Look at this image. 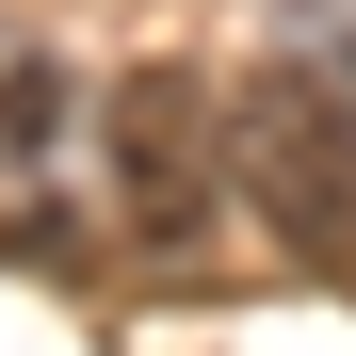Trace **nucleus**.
Masks as SVG:
<instances>
[{
	"label": "nucleus",
	"mask_w": 356,
	"mask_h": 356,
	"mask_svg": "<svg viewBox=\"0 0 356 356\" xmlns=\"http://www.w3.org/2000/svg\"><path fill=\"white\" fill-rule=\"evenodd\" d=\"M227 178H243V211L291 259H356V97L308 49L243 65V97H227Z\"/></svg>",
	"instance_id": "obj_1"
},
{
	"label": "nucleus",
	"mask_w": 356,
	"mask_h": 356,
	"mask_svg": "<svg viewBox=\"0 0 356 356\" xmlns=\"http://www.w3.org/2000/svg\"><path fill=\"white\" fill-rule=\"evenodd\" d=\"M97 146H113V211H130L162 259H195L211 211H227V97L195 65H130L113 113H97Z\"/></svg>",
	"instance_id": "obj_2"
},
{
	"label": "nucleus",
	"mask_w": 356,
	"mask_h": 356,
	"mask_svg": "<svg viewBox=\"0 0 356 356\" xmlns=\"http://www.w3.org/2000/svg\"><path fill=\"white\" fill-rule=\"evenodd\" d=\"M65 146H81V65L65 49H0V211H33Z\"/></svg>",
	"instance_id": "obj_3"
},
{
	"label": "nucleus",
	"mask_w": 356,
	"mask_h": 356,
	"mask_svg": "<svg viewBox=\"0 0 356 356\" xmlns=\"http://www.w3.org/2000/svg\"><path fill=\"white\" fill-rule=\"evenodd\" d=\"M275 49H308V65H324V81H340V97H356V0H308V17H291V33H275Z\"/></svg>",
	"instance_id": "obj_4"
}]
</instances>
